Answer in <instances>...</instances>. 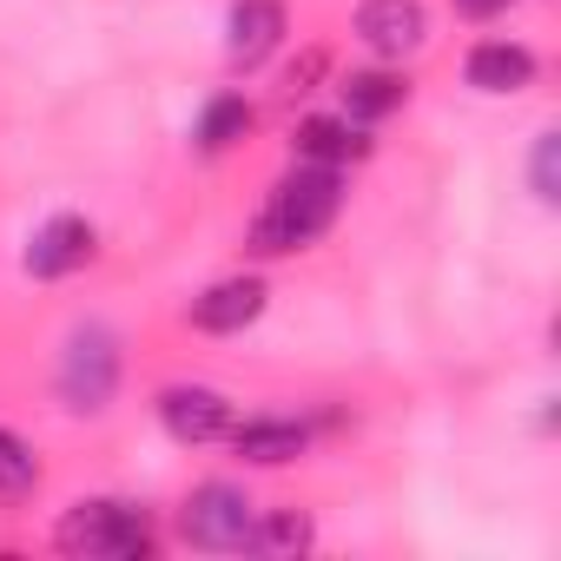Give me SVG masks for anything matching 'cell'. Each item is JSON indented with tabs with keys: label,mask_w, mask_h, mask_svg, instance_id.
<instances>
[{
	"label": "cell",
	"mask_w": 561,
	"mask_h": 561,
	"mask_svg": "<svg viewBox=\"0 0 561 561\" xmlns=\"http://www.w3.org/2000/svg\"><path fill=\"white\" fill-rule=\"evenodd\" d=\"M119 377H126V351H119V331L87 318L67 331L60 344V364H54V397L73 410V416H100L113 397H119Z\"/></svg>",
	"instance_id": "3"
},
{
	"label": "cell",
	"mask_w": 561,
	"mask_h": 561,
	"mask_svg": "<svg viewBox=\"0 0 561 561\" xmlns=\"http://www.w3.org/2000/svg\"><path fill=\"white\" fill-rule=\"evenodd\" d=\"M311 541H318L311 508H271V515H257L251 535H244V548H257V554H305Z\"/></svg>",
	"instance_id": "15"
},
{
	"label": "cell",
	"mask_w": 561,
	"mask_h": 561,
	"mask_svg": "<svg viewBox=\"0 0 561 561\" xmlns=\"http://www.w3.org/2000/svg\"><path fill=\"white\" fill-rule=\"evenodd\" d=\"M291 34V14H285V0H231V14H225V60L238 73L264 67L277 47H285Z\"/></svg>",
	"instance_id": "10"
},
{
	"label": "cell",
	"mask_w": 561,
	"mask_h": 561,
	"mask_svg": "<svg viewBox=\"0 0 561 561\" xmlns=\"http://www.w3.org/2000/svg\"><path fill=\"white\" fill-rule=\"evenodd\" d=\"M344 211V165H311L298 159L285 179L264 192V205L251 211L244 225V251L251 257H291V251H311Z\"/></svg>",
	"instance_id": "1"
},
{
	"label": "cell",
	"mask_w": 561,
	"mask_h": 561,
	"mask_svg": "<svg viewBox=\"0 0 561 561\" xmlns=\"http://www.w3.org/2000/svg\"><path fill=\"white\" fill-rule=\"evenodd\" d=\"M515 0H456V14L462 21H495V14H508Z\"/></svg>",
	"instance_id": "18"
},
{
	"label": "cell",
	"mask_w": 561,
	"mask_h": 561,
	"mask_svg": "<svg viewBox=\"0 0 561 561\" xmlns=\"http://www.w3.org/2000/svg\"><path fill=\"white\" fill-rule=\"evenodd\" d=\"M528 192L541 205L561 198V133H535V152H528Z\"/></svg>",
	"instance_id": "17"
},
{
	"label": "cell",
	"mask_w": 561,
	"mask_h": 561,
	"mask_svg": "<svg viewBox=\"0 0 561 561\" xmlns=\"http://www.w3.org/2000/svg\"><path fill=\"white\" fill-rule=\"evenodd\" d=\"M291 152L311 159V165H357L370 152V133L357 119H344V113H305L291 126Z\"/></svg>",
	"instance_id": "13"
},
{
	"label": "cell",
	"mask_w": 561,
	"mask_h": 561,
	"mask_svg": "<svg viewBox=\"0 0 561 561\" xmlns=\"http://www.w3.org/2000/svg\"><path fill=\"white\" fill-rule=\"evenodd\" d=\"M351 34L370 47V60L403 67L410 54L430 47V8L423 0H364V8L351 14Z\"/></svg>",
	"instance_id": "6"
},
{
	"label": "cell",
	"mask_w": 561,
	"mask_h": 561,
	"mask_svg": "<svg viewBox=\"0 0 561 561\" xmlns=\"http://www.w3.org/2000/svg\"><path fill=\"white\" fill-rule=\"evenodd\" d=\"M251 522H257L251 489H244V482H225V476L192 482V489H185V502H179V515H172L179 541H185V548H198V554H238V548H244V535H251Z\"/></svg>",
	"instance_id": "4"
},
{
	"label": "cell",
	"mask_w": 561,
	"mask_h": 561,
	"mask_svg": "<svg viewBox=\"0 0 561 561\" xmlns=\"http://www.w3.org/2000/svg\"><path fill=\"white\" fill-rule=\"evenodd\" d=\"M152 410H159V430H165L179 449L225 443V430L238 423L231 397H225V390H211V383H165V390L152 397Z\"/></svg>",
	"instance_id": "5"
},
{
	"label": "cell",
	"mask_w": 561,
	"mask_h": 561,
	"mask_svg": "<svg viewBox=\"0 0 561 561\" xmlns=\"http://www.w3.org/2000/svg\"><path fill=\"white\" fill-rule=\"evenodd\" d=\"M27 489H41V456L21 430L0 423V495H27Z\"/></svg>",
	"instance_id": "16"
},
{
	"label": "cell",
	"mask_w": 561,
	"mask_h": 561,
	"mask_svg": "<svg viewBox=\"0 0 561 561\" xmlns=\"http://www.w3.org/2000/svg\"><path fill=\"white\" fill-rule=\"evenodd\" d=\"M152 515L139 502H119V495H93V502H73L60 522H54V548L73 554V561H146L152 554Z\"/></svg>",
	"instance_id": "2"
},
{
	"label": "cell",
	"mask_w": 561,
	"mask_h": 561,
	"mask_svg": "<svg viewBox=\"0 0 561 561\" xmlns=\"http://www.w3.org/2000/svg\"><path fill=\"white\" fill-rule=\"evenodd\" d=\"M93 251H100L93 218H80V211H54L47 225H34L21 264H27V277H41V285H60V277H73V271L93 264Z\"/></svg>",
	"instance_id": "8"
},
{
	"label": "cell",
	"mask_w": 561,
	"mask_h": 561,
	"mask_svg": "<svg viewBox=\"0 0 561 561\" xmlns=\"http://www.w3.org/2000/svg\"><path fill=\"white\" fill-rule=\"evenodd\" d=\"M337 100H344V119L377 126V119L403 113V100H410V73H403V67H390V60L357 67V73H344V80H337Z\"/></svg>",
	"instance_id": "12"
},
{
	"label": "cell",
	"mask_w": 561,
	"mask_h": 561,
	"mask_svg": "<svg viewBox=\"0 0 561 561\" xmlns=\"http://www.w3.org/2000/svg\"><path fill=\"white\" fill-rule=\"evenodd\" d=\"M225 443H231V456H238L244 469H291V462L311 449V423H305V416H277V410H264V416L231 423Z\"/></svg>",
	"instance_id": "9"
},
{
	"label": "cell",
	"mask_w": 561,
	"mask_h": 561,
	"mask_svg": "<svg viewBox=\"0 0 561 561\" xmlns=\"http://www.w3.org/2000/svg\"><path fill=\"white\" fill-rule=\"evenodd\" d=\"M535 73H541L535 47H528V41H508V34L476 41V47H469V60H462V80H469L476 93H489V100H515V93H528V87H535Z\"/></svg>",
	"instance_id": "11"
},
{
	"label": "cell",
	"mask_w": 561,
	"mask_h": 561,
	"mask_svg": "<svg viewBox=\"0 0 561 561\" xmlns=\"http://www.w3.org/2000/svg\"><path fill=\"white\" fill-rule=\"evenodd\" d=\"M271 305V285L257 271H231V277H211V285L185 305V324L205 331V337H238L244 324H257Z\"/></svg>",
	"instance_id": "7"
},
{
	"label": "cell",
	"mask_w": 561,
	"mask_h": 561,
	"mask_svg": "<svg viewBox=\"0 0 561 561\" xmlns=\"http://www.w3.org/2000/svg\"><path fill=\"white\" fill-rule=\"evenodd\" d=\"M251 126H257V106H251L244 93H211V100L198 106V119H192V146H198L205 159H225L231 146L251 139Z\"/></svg>",
	"instance_id": "14"
}]
</instances>
